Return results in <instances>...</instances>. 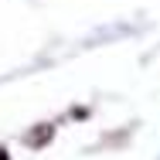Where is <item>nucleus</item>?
<instances>
[{"label": "nucleus", "instance_id": "nucleus-1", "mask_svg": "<svg viewBox=\"0 0 160 160\" xmlns=\"http://www.w3.org/2000/svg\"><path fill=\"white\" fill-rule=\"evenodd\" d=\"M0 160H7V153H3V150H0Z\"/></svg>", "mask_w": 160, "mask_h": 160}]
</instances>
